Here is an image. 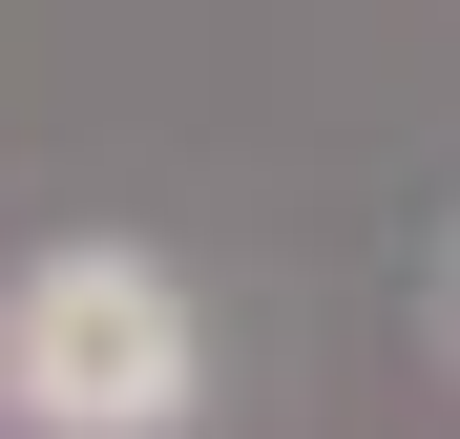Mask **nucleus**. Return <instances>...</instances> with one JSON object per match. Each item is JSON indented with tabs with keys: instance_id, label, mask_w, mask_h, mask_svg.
Returning <instances> with one entry per match:
<instances>
[{
	"instance_id": "f257e3e1",
	"label": "nucleus",
	"mask_w": 460,
	"mask_h": 439,
	"mask_svg": "<svg viewBox=\"0 0 460 439\" xmlns=\"http://www.w3.org/2000/svg\"><path fill=\"white\" fill-rule=\"evenodd\" d=\"M189 398H209V314L168 251L63 231L0 272V418L22 439H189Z\"/></svg>"
}]
</instances>
